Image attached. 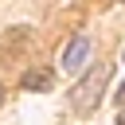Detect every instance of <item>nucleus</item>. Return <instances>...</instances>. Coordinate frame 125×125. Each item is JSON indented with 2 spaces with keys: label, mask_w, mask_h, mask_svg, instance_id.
<instances>
[{
  "label": "nucleus",
  "mask_w": 125,
  "mask_h": 125,
  "mask_svg": "<svg viewBox=\"0 0 125 125\" xmlns=\"http://www.w3.org/2000/svg\"><path fill=\"white\" fill-rule=\"evenodd\" d=\"M105 78H109V66H98V74H90V78L74 90V98H70V102H74V109H82V113H86V109H94V105H98V98H102Z\"/></svg>",
  "instance_id": "obj_1"
},
{
  "label": "nucleus",
  "mask_w": 125,
  "mask_h": 125,
  "mask_svg": "<svg viewBox=\"0 0 125 125\" xmlns=\"http://www.w3.org/2000/svg\"><path fill=\"white\" fill-rule=\"evenodd\" d=\"M86 59H90V39H86V35H74L70 47L62 51V70H82Z\"/></svg>",
  "instance_id": "obj_2"
},
{
  "label": "nucleus",
  "mask_w": 125,
  "mask_h": 125,
  "mask_svg": "<svg viewBox=\"0 0 125 125\" xmlns=\"http://www.w3.org/2000/svg\"><path fill=\"white\" fill-rule=\"evenodd\" d=\"M51 82H55L51 70H27V74H23V86H27V90H51Z\"/></svg>",
  "instance_id": "obj_3"
},
{
  "label": "nucleus",
  "mask_w": 125,
  "mask_h": 125,
  "mask_svg": "<svg viewBox=\"0 0 125 125\" xmlns=\"http://www.w3.org/2000/svg\"><path fill=\"white\" fill-rule=\"evenodd\" d=\"M117 125H125V105H121V113H117Z\"/></svg>",
  "instance_id": "obj_4"
},
{
  "label": "nucleus",
  "mask_w": 125,
  "mask_h": 125,
  "mask_svg": "<svg viewBox=\"0 0 125 125\" xmlns=\"http://www.w3.org/2000/svg\"><path fill=\"white\" fill-rule=\"evenodd\" d=\"M117 98H121V105H125V86H121V90H117Z\"/></svg>",
  "instance_id": "obj_5"
}]
</instances>
